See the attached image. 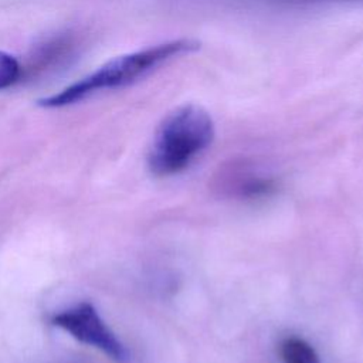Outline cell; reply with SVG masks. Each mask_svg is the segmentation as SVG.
I'll use <instances>...</instances> for the list:
<instances>
[{"label": "cell", "mask_w": 363, "mask_h": 363, "mask_svg": "<svg viewBox=\"0 0 363 363\" xmlns=\"http://www.w3.org/2000/svg\"><path fill=\"white\" fill-rule=\"evenodd\" d=\"M279 354L284 363H320L316 350L301 337H286L279 345Z\"/></svg>", "instance_id": "5"}, {"label": "cell", "mask_w": 363, "mask_h": 363, "mask_svg": "<svg viewBox=\"0 0 363 363\" xmlns=\"http://www.w3.org/2000/svg\"><path fill=\"white\" fill-rule=\"evenodd\" d=\"M214 138L210 113L196 105L184 104L167 113L157 126L147 164L153 174L164 177L184 170Z\"/></svg>", "instance_id": "2"}, {"label": "cell", "mask_w": 363, "mask_h": 363, "mask_svg": "<svg viewBox=\"0 0 363 363\" xmlns=\"http://www.w3.org/2000/svg\"><path fill=\"white\" fill-rule=\"evenodd\" d=\"M74 40L68 34H60L48 38L38 47H35L33 55L30 57L27 71L28 74L44 72L52 69L55 65L58 67L61 62L67 60L68 55L72 54Z\"/></svg>", "instance_id": "4"}, {"label": "cell", "mask_w": 363, "mask_h": 363, "mask_svg": "<svg viewBox=\"0 0 363 363\" xmlns=\"http://www.w3.org/2000/svg\"><path fill=\"white\" fill-rule=\"evenodd\" d=\"M23 77V67L18 60L7 52L0 50V91L10 88Z\"/></svg>", "instance_id": "6"}, {"label": "cell", "mask_w": 363, "mask_h": 363, "mask_svg": "<svg viewBox=\"0 0 363 363\" xmlns=\"http://www.w3.org/2000/svg\"><path fill=\"white\" fill-rule=\"evenodd\" d=\"M51 323L72 337L104 352L116 363H129V352L104 322L99 312L89 302H81L55 313Z\"/></svg>", "instance_id": "3"}, {"label": "cell", "mask_w": 363, "mask_h": 363, "mask_svg": "<svg viewBox=\"0 0 363 363\" xmlns=\"http://www.w3.org/2000/svg\"><path fill=\"white\" fill-rule=\"evenodd\" d=\"M199 48L200 41L194 38H177L115 57L60 92L41 98L38 105L44 108H62L77 104L99 91L125 86L142 78L160 64L174 57L194 52Z\"/></svg>", "instance_id": "1"}, {"label": "cell", "mask_w": 363, "mask_h": 363, "mask_svg": "<svg viewBox=\"0 0 363 363\" xmlns=\"http://www.w3.org/2000/svg\"><path fill=\"white\" fill-rule=\"evenodd\" d=\"M275 189H277V184L272 179L251 177L240 186V193L244 197L257 199V197H264V196L272 194L275 191Z\"/></svg>", "instance_id": "7"}]
</instances>
